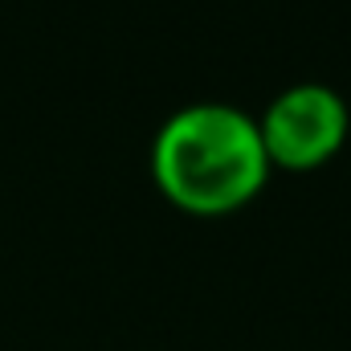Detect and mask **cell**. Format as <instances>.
<instances>
[{"instance_id":"6da1fadb","label":"cell","mask_w":351,"mask_h":351,"mask_svg":"<svg viewBox=\"0 0 351 351\" xmlns=\"http://www.w3.org/2000/svg\"><path fill=\"white\" fill-rule=\"evenodd\" d=\"M269 152L250 114L221 102L176 110L152 143L160 188L188 213H229L265 180Z\"/></svg>"},{"instance_id":"7a4b0ae2","label":"cell","mask_w":351,"mask_h":351,"mask_svg":"<svg viewBox=\"0 0 351 351\" xmlns=\"http://www.w3.org/2000/svg\"><path fill=\"white\" fill-rule=\"evenodd\" d=\"M343 131H348L343 98L323 82H298L269 102L262 143L274 160L290 168H311L343 143Z\"/></svg>"}]
</instances>
